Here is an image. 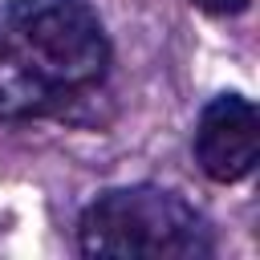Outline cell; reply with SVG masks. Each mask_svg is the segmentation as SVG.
<instances>
[{"label": "cell", "mask_w": 260, "mask_h": 260, "mask_svg": "<svg viewBox=\"0 0 260 260\" xmlns=\"http://www.w3.org/2000/svg\"><path fill=\"white\" fill-rule=\"evenodd\" d=\"M77 248L110 260H203L215 252V240L179 191L134 183L98 195L81 211Z\"/></svg>", "instance_id": "7a4b0ae2"}, {"label": "cell", "mask_w": 260, "mask_h": 260, "mask_svg": "<svg viewBox=\"0 0 260 260\" xmlns=\"http://www.w3.org/2000/svg\"><path fill=\"white\" fill-rule=\"evenodd\" d=\"M195 8H203V12H211V16H236V12H244L252 0H191Z\"/></svg>", "instance_id": "277c9868"}, {"label": "cell", "mask_w": 260, "mask_h": 260, "mask_svg": "<svg viewBox=\"0 0 260 260\" xmlns=\"http://www.w3.org/2000/svg\"><path fill=\"white\" fill-rule=\"evenodd\" d=\"M110 73V37L85 0H0V122L57 118Z\"/></svg>", "instance_id": "6da1fadb"}, {"label": "cell", "mask_w": 260, "mask_h": 260, "mask_svg": "<svg viewBox=\"0 0 260 260\" xmlns=\"http://www.w3.org/2000/svg\"><path fill=\"white\" fill-rule=\"evenodd\" d=\"M195 162L215 183H240L260 158V118L244 93H219L195 122Z\"/></svg>", "instance_id": "3957f363"}]
</instances>
